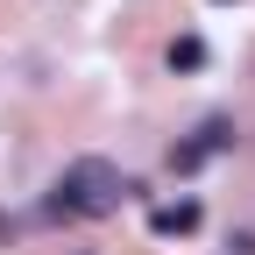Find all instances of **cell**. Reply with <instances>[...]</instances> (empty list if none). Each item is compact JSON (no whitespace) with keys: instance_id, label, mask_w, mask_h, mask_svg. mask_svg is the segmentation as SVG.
Here are the masks:
<instances>
[{"instance_id":"obj_1","label":"cell","mask_w":255,"mask_h":255,"mask_svg":"<svg viewBox=\"0 0 255 255\" xmlns=\"http://www.w3.org/2000/svg\"><path fill=\"white\" fill-rule=\"evenodd\" d=\"M128 184L107 156H78V163H64V177H57V199L43 206L50 220H107V213H121V199H128Z\"/></svg>"},{"instance_id":"obj_2","label":"cell","mask_w":255,"mask_h":255,"mask_svg":"<svg viewBox=\"0 0 255 255\" xmlns=\"http://www.w3.org/2000/svg\"><path fill=\"white\" fill-rule=\"evenodd\" d=\"M199 220H206L199 199H170V206L149 213V234H199Z\"/></svg>"},{"instance_id":"obj_3","label":"cell","mask_w":255,"mask_h":255,"mask_svg":"<svg viewBox=\"0 0 255 255\" xmlns=\"http://www.w3.org/2000/svg\"><path fill=\"white\" fill-rule=\"evenodd\" d=\"M170 71H206V43L199 36H177L170 43Z\"/></svg>"},{"instance_id":"obj_4","label":"cell","mask_w":255,"mask_h":255,"mask_svg":"<svg viewBox=\"0 0 255 255\" xmlns=\"http://www.w3.org/2000/svg\"><path fill=\"white\" fill-rule=\"evenodd\" d=\"M220 7H234V0H220Z\"/></svg>"}]
</instances>
